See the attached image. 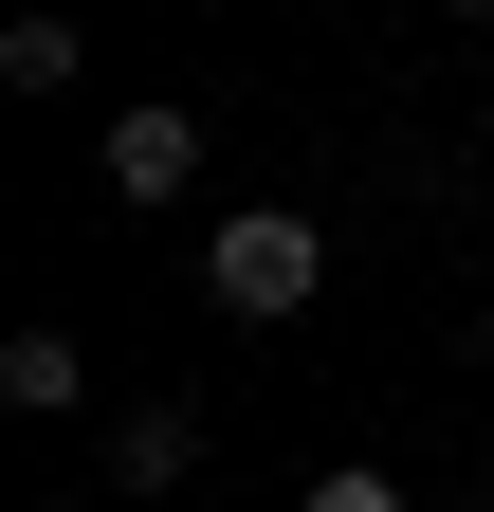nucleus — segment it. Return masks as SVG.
Instances as JSON below:
<instances>
[{
  "mask_svg": "<svg viewBox=\"0 0 494 512\" xmlns=\"http://www.w3.org/2000/svg\"><path fill=\"white\" fill-rule=\"evenodd\" d=\"M0 403H19V421H74L92 403V348L74 330H19V348H0Z\"/></svg>",
  "mask_w": 494,
  "mask_h": 512,
  "instance_id": "4",
  "label": "nucleus"
},
{
  "mask_svg": "<svg viewBox=\"0 0 494 512\" xmlns=\"http://www.w3.org/2000/svg\"><path fill=\"white\" fill-rule=\"evenodd\" d=\"M458 19H494V0H458Z\"/></svg>",
  "mask_w": 494,
  "mask_h": 512,
  "instance_id": "7",
  "label": "nucleus"
},
{
  "mask_svg": "<svg viewBox=\"0 0 494 512\" xmlns=\"http://www.w3.org/2000/svg\"><path fill=\"white\" fill-rule=\"evenodd\" d=\"M293 512H421V494H403V476H366V458H330V476L293 494Z\"/></svg>",
  "mask_w": 494,
  "mask_h": 512,
  "instance_id": "6",
  "label": "nucleus"
},
{
  "mask_svg": "<svg viewBox=\"0 0 494 512\" xmlns=\"http://www.w3.org/2000/svg\"><path fill=\"white\" fill-rule=\"evenodd\" d=\"M476 348H494V311H476Z\"/></svg>",
  "mask_w": 494,
  "mask_h": 512,
  "instance_id": "9",
  "label": "nucleus"
},
{
  "mask_svg": "<svg viewBox=\"0 0 494 512\" xmlns=\"http://www.w3.org/2000/svg\"><path fill=\"white\" fill-rule=\"evenodd\" d=\"M183 183H202V110L129 92V110H110V202H183Z\"/></svg>",
  "mask_w": 494,
  "mask_h": 512,
  "instance_id": "2",
  "label": "nucleus"
},
{
  "mask_svg": "<svg viewBox=\"0 0 494 512\" xmlns=\"http://www.w3.org/2000/svg\"><path fill=\"white\" fill-rule=\"evenodd\" d=\"M110 476H129V494H183V476H202V403H129V421H110Z\"/></svg>",
  "mask_w": 494,
  "mask_h": 512,
  "instance_id": "3",
  "label": "nucleus"
},
{
  "mask_svg": "<svg viewBox=\"0 0 494 512\" xmlns=\"http://www.w3.org/2000/svg\"><path fill=\"white\" fill-rule=\"evenodd\" d=\"M312 293H330V238L293 220V202H238V220L202 238V311H238V330H293Z\"/></svg>",
  "mask_w": 494,
  "mask_h": 512,
  "instance_id": "1",
  "label": "nucleus"
},
{
  "mask_svg": "<svg viewBox=\"0 0 494 512\" xmlns=\"http://www.w3.org/2000/svg\"><path fill=\"white\" fill-rule=\"evenodd\" d=\"M37 512H74V494H37Z\"/></svg>",
  "mask_w": 494,
  "mask_h": 512,
  "instance_id": "8",
  "label": "nucleus"
},
{
  "mask_svg": "<svg viewBox=\"0 0 494 512\" xmlns=\"http://www.w3.org/2000/svg\"><path fill=\"white\" fill-rule=\"evenodd\" d=\"M0 92H74V19H0Z\"/></svg>",
  "mask_w": 494,
  "mask_h": 512,
  "instance_id": "5",
  "label": "nucleus"
}]
</instances>
